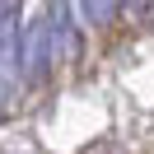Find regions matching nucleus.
Returning a JSON list of instances; mask_svg holds the SVG:
<instances>
[{"label":"nucleus","mask_w":154,"mask_h":154,"mask_svg":"<svg viewBox=\"0 0 154 154\" xmlns=\"http://www.w3.org/2000/svg\"><path fill=\"white\" fill-rule=\"evenodd\" d=\"M56 56H61V47H56V33H51V19H28L23 23V51H19V79L42 84Z\"/></svg>","instance_id":"f257e3e1"},{"label":"nucleus","mask_w":154,"mask_h":154,"mask_svg":"<svg viewBox=\"0 0 154 154\" xmlns=\"http://www.w3.org/2000/svg\"><path fill=\"white\" fill-rule=\"evenodd\" d=\"M23 0H0V89L19 79V51H23Z\"/></svg>","instance_id":"f03ea898"},{"label":"nucleus","mask_w":154,"mask_h":154,"mask_svg":"<svg viewBox=\"0 0 154 154\" xmlns=\"http://www.w3.org/2000/svg\"><path fill=\"white\" fill-rule=\"evenodd\" d=\"M75 10H79V23L84 28H107L122 14V0H75Z\"/></svg>","instance_id":"7ed1b4c3"}]
</instances>
